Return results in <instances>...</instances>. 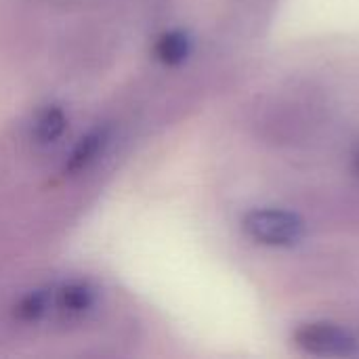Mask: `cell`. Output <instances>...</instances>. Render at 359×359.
Masks as SVG:
<instances>
[{"label":"cell","instance_id":"cell-1","mask_svg":"<svg viewBox=\"0 0 359 359\" xmlns=\"http://www.w3.org/2000/svg\"><path fill=\"white\" fill-rule=\"evenodd\" d=\"M242 227L246 236L263 246H294L305 236L301 217L278 208H259L244 217Z\"/></svg>","mask_w":359,"mask_h":359},{"label":"cell","instance_id":"cell-2","mask_svg":"<svg viewBox=\"0 0 359 359\" xmlns=\"http://www.w3.org/2000/svg\"><path fill=\"white\" fill-rule=\"evenodd\" d=\"M292 343L297 349L318 358H347L359 349V341L353 332L330 322L303 324L292 334Z\"/></svg>","mask_w":359,"mask_h":359},{"label":"cell","instance_id":"cell-3","mask_svg":"<svg viewBox=\"0 0 359 359\" xmlns=\"http://www.w3.org/2000/svg\"><path fill=\"white\" fill-rule=\"evenodd\" d=\"M97 305V290L86 282H69L53 290V311L63 318H84Z\"/></svg>","mask_w":359,"mask_h":359},{"label":"cell","instance_id":"cell-4","mask_svg":"<svg viewBox=\"0 0 359 359\" xmlns=\"http://www.w3.org/2000/svg\"><path fill=\"white\" fill-rule=\"evenodd\" d=\"M107 141H109V128L107 126H97L88 135H84L78 141V145L72 149V154L67 156V160L63 164V175L74 177V175L82 172L84 168H88L99 158V154L103 151Z\"/></svg>","mask_w":359,"mask_h":359},{"label":"cell","instance_id":"cell-5","mask_svg":"<svg viewBox=\"0 0 359 359\" xmlns=\"http://www.w3.org/2000/svg\"><path fill=\"white\" fill-rule=\"evenodd\" d=\"M191 36L185 29H170L156 40L154 55L164 65H181L191 55Z\"/></svg>","mask_w":359,"mask_h":359},{"label":"cell","instance_id":"cell-6","mask_svg":"<svg viewBox=\"0 0 359 359\" xmlns=\"http://www.w3.org/2000/svg\"><path fill=\"white\" fill-rule=\"evenodd\" d=\"M15 320L36 324L53 313V290H32L15 305Z\"/></svg>","mask_w":359,"mask_h":359},{"label":"cell","instance_id":"cell-7","mask_svg":"<svg viewBox=\"0 0 359 359\" xmlns=\"http://www.w3.org/2000/svg\"><path fill=\"white\" fill-rule=\"evenodd\" d=\"M67 126V116L59 105H48L34 124V141L38 145L55 143Z\"/></svg>","mask_w":359,"mask_h":359},{"label":"cell","instance_id":"cell-8","mask_svg":"<svg viewBox=\"0 0 359 359\" xmlns=\"http://www.w3.org/2000/svg\"><path fill=\"white\" fill-rule=\"evenodd\" d=\"M358 172H359V156H358Z\"/></svg>","mask_w":359,"mask_h":359}]
</instances>
